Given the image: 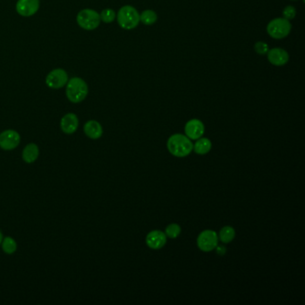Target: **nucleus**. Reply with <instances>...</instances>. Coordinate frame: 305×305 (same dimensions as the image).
<instances>
[{"label":"nucleus","instance_id":"f257e3e1","mask_svg":"<svg viewBox=\"0 0 305 305\" xmlns=\"http://www.w3.org/2000/svg\"><path fill=\"white\" fill-rule=\"evenodd\" d=\"M167 147L170 153L176 158L187 157L194 150L192 140L187 136L181 134L170 136L167 142Z\"/></svg>","mask_w":305,"mask_h":305},{"label":"nucleus","instance_id":"f03ea898","mask_svg":"<svg viewBox=\"0 0 305 305\" xmlns=\"http://www.w3.org/2000/svg\"><path fill=\"white\" fill-rule=\"evenodd\" d=\"M67 97L73 103H80L87 97L89 89L87 83L82 78L73 77L67 83Z\"/></svg>","mask_w":305,"mask_h":305},{"label":"nucleus","instance_id":"7ed1b4c3","mask_svg":"<svg viewBox=\"0 0 305 305\" xmlns=\"http://www.w3.org/2000/svg\"><path fill=\"white\" fill-rule=\"evenodd\" d=\"M117 23L124 30H133L140 24V14L132 5H124L117 13Z\"/></svg>","mask_w":305,"mask_h":305},{"label":"nucleus","instance_id":"20e7f679","mask_svg":"<svg viewBox=\"0 0 305 305\" xmlns=\"http://www.w3.org/2000/svg\"><path fill=\"white\" fill-rule=\"evenodd\" d=\"M292 25L285 18L273 19L267 25V33L273 39H281L287 37L290 34Z\"/></svg>","mask_w":305,"mask_h":305},{"label":"nucleus","instance_id":"39448f33","mask_svg":"<svg viewBox=\"0 0 305 305\" xmlns=\"http://www.w3.org/2000/svg\"><path fill=\"white\" fill-rule=\"evenodd\" d=\"M77 24L81 28L86 31H92L99 27L101 24L100 14L92 9H83L77 15Z\"/></svg>","mask_w":305,"mask_h":305},{"label":"nucleus","instance_id":"423d86ee","mask_svg":"<svg viewBox=\"0 0 305 305\" xmlns=\"http://www.w3.org/2000/svg\"><path fill=\"white\" fill-rule=\"evenodd\" d=\"M218 244V235L213 230H204L197 238V245L203 252H211L215 250Z\"/></svg>","mask_w":305,"mask_h":305},{"label":"nucleus","instance_id":"0eeeda50","mask_svg":"<svg viewBox=\"0 0 305 305\" xmlns=\"http://www.w3.org/2000/svg\"><path fill=\"white\" fill-rule=\"evenodd\" d=\"M68 73L61 68H58L51 71L46 78V83L51 89H61L68 83Z\"/></svg>","mask_w":305,"mask_h":305},{"label":"nucleus","instance_id":"6e6552de","mask_svg":"<svg viewBox=\"0 0 305 305\" xmlns=\"http://www.w3.org/2000/svg\"><path fill=\"white\" fill-rule=\"evenodd\" d=\"M19 134L14 130H6L0 134V147L5 150H12L19 145Z\"/></svg>","mask_w":305,"mask_h":305},{"label":"nucleus","instance_id":"1a4fd4ad","mask_svg":"<svg viewBox=\"0 0 305 305\" xmlns=\"http://www.w3.org/2000/svg\"><path fill=\"white\" fill-rule=\"evenodd\" d=\"M39 8V0H18L16 11L20 15L30 17L35 15Z\"/></svg>","mask_w":305,"mask_h":305},{"label":"nucleus","instance_id":"9d476101","mask_svg":"<svg viewBox=\"0 0 305 305\" xmlns=\"http://www.w3.org/2000/svg\"><path fill=\"white\" fill-rule=\"evenodd\" d=\"M184 132L185 136H187L190 140H198L199 138L203 136L205 126L201 120L192 119L186 123Z\"/></svg>","mask_w":305,"mask_h":305},{"label":"nucleus","instance_id":"9b49d317","mask_svg":"<svg viewBox=\"0 0 305 305\" xmlns=\"http://www.w3.org/2000/svg\"><path fill=\"white\" fill-rule=\"evenodd\" d=\"M167 243V236L160 230H153L146 237V244L152 250H160Z\"/></svg>","mask_w":305,"mask_h":305},{"label":"nucleus","instance_id":"f8f14e48","mask_svg":"<svg viewBox=\"0 0 305 305\" xmlns=\"http://www.w3.org/2000/svg\"><path fill=\"white\" fill-rule=\"evenodd\" d=\"M267 54L269 62L276 67H283L289 61V54L286 50L280 48L269 49Z\"/></svg>","mask_w":305,"mask_h":305},{"label":"nucleus","instance_id":"ddd939ff","mask_svg":"<svg viewBox=\"0 0 305 305\" xmlns=\"http://www.w3.org/2000/svg\"><path fill=\"white\" fill-rule=\"evenodd\" d=\"M79 120L75 114L69 113L64 116L60 122V126L62 131L67 135H73L78 129Z\"/></svg>","mask_w":305,"mask_h":305},{"label":"nucleus","instance_id":"4468645a","mask_svg":"<svg viewBox=\"0 0 305 305\" xmlns=\"http://www.w3.org/2000/svg\"><path fill=\"white\" fill-rule=\"evenodd\" d=\"M84 134L91 139L93 140H97L99 138L102 137L103 135V129L102 126L100 123L95 120H90L88 121L83 127Z\"/></svg>","mask_w":305,"mask_h":305},{"label":"nucleus","instance_id":"2eb2a0df","mask_svg":"<svg viewBox=\"0 0 305 305\" xmlns=\"http://www.w3.org/2000/svg\"><path fill=\"white\" fill-rule=\"evenodd\" d=\"M39 154V147L35 143H30L28 145L25 146V149L23 150V160H25L26 163L32 164L37 160Z\"/></svg>","mask_w":305,"mask_h":305},{"label":"nucleus","instance_id":"dca6fc26","mask_svg":"<svg viewBox=\"0 0 305 305\" xmlns=\"http://www.w3.org/2000/svg\"><path fill=\"white\" fill-rule=\"evenodd\" d=\"M211 141L208 138H199L198 140H196L195 144L194 145V150L195 153H197L199 155H205L208 153L211 150Z\"/></svg>","mask_w":305,"mask_h":305},{"label":"nucleus","instance_id":"f3484780","mask_svg":"<svg viewBox=\"0 0 305 305\" xmlns=\"http://www.w3.org/2000/svg\"><path fill=\"white\" fill-rule=\"evenodd\" d=\"M235 237H236L235 229L230 226H227L221 228L218 236V240H220L224 243H229L232 242Z\"/></svg>","mask_w":305,"mask_h":305},{"label":"nucleus","instance_id":"a211bd4d","mask_svg":"<svg viewBox=\"0 0 305 305\" xmlns=\"http://www.w3.org/2000/svg\"><path fill=\"white\" fill-rule=\"evenodd\" d=\"M158 20V15L153 10H145L140 15V22L143 25H152Z\"/></svg>","mask_w":305,"mask_h":305},{"label":"nucleus","instance_id":"6ab92c4d","mask_svg":"<svg viewBox=\"0 0 305 305\" xmlns=\"http://www.w3.org/2000/svg\"><path fill=\"white\" fill-rule=\"evenodd\" d=\"M2 249L7 254H13L17 249V244L15 239L12 237H5L2 241Z\"/></svg>","mask_w":305,"mask_h":305},{"label":"nucleus","instance_id":"aec40b11","mask_svg":"<svg viewBox=\"0 0 305 305\" xmlns=\"http://www.w3.org/2000/svg\"><path fill=\"white\" fill-rule=\"evenodd\" d=\"M101 21L105 24H111L112 22H114V20L116 19V13L114 10L110 8H106V9L102 10L101 13Z\"/></svg>","mask_w":305,"mask_h":305},{"label":"nucleus","instance_id":"412c9836","mask_svg":"<svg viewBox=\"0 0 305 305\" xmlns=\"http://www.w3.org/2000/svg\"><path fill=\"white\" fill-rule=\"evenodd\" d=\"M165 234L167 237L172 238V239L178 237L181 234V228L177 224H170L166 228Z\"/></svg>","mask_w":305,"mask_h":305},{"label":"nucleus","instance_id":"4be33fe9","mask_svg":"<svg viewBox=\"0 0 305 305\" xmlns=\"http://www.w3.org/2000/svg\"><path fill=\"white\" fill-rule=\"evenodd\" d=\"M283 15H284L283 18L288 20V21H289V20L294 19L296 15V8H295L293 5H288V6H286V8L283 11Z\"/></svg>","mask_w":305,"mask_h":305},{"label":"nucleus","instance_id":"5701e85b","mask_svg":"<svg viewBox=\"0 0 305 305\" xmlns=\"http://www.w3.org/2000/svg\"><path fill=\"white\" fill-rule=\"evenodd\" d=\"M254 49L256 51V53L260 54V55H265L268 53L269 51V46L266 42H263V41H258L257 43L254 45Z\"/></svg>","mask_w":305,"mask_h":305},{"label":"nucleus","instance_id":"b1692460","mask_svg":"<svg viewBox=\"0 0 305 305\" xmlns=\"http://www.w3.org/2000/svg\"><path fill=\"white\" fill-rule=\"evenodd\" d=\"M215 249H216L218 255H221V256L225 255V253L227 252V250H226V248L224 247V246H218V245Z\"/></svg>","mask_w":305,"mask_h":305},{"label":"nucleus","instance_id":"393cba45","mask_svg":"<svg viewBox=\"0 0 305 305\" xmlns=\"http://www.w3.org/2000/svg\"><path fill=\"white\" fill-rule=\"evenodd\" d=\"M2 241H3V235H2V233L0 231V244L2 243Z\"/></svg>","mask_w":305,"mask_h":305}]
</instances>
